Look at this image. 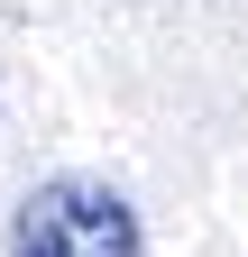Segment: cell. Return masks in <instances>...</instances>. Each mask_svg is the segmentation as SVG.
Returning a JSON list of instances; mask_svg holds the SVG:
<instances>
[{
    "instance_id": "6da1fadb",
    "label": "cell",
    "mask_w": 248,
    "mask_h": 257,
    "mask_svg": "<svg viewBox=\"0 0 248 257\" xmlns=\"http://www.w3.org/2000/svg\"><path fill=\"white\" fill-rule=\"evenodd\" d=\"M10 257H138V211L92 175H55L19 202Z\"/></svg>"
}]
</instances>
